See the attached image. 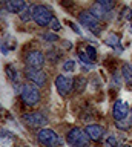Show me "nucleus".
<instances>
[{
    "instance_id": "obj_5",
    "label": "nucleus",
    "mask_w": 132,
    "mask_h": 147,
    "mask_svg": "<svg viewBox=\"0 0 132 147\" xmlns=\"http://www.w3.org/2000/svg\"><path fill=\"white\" fill-rule=\"evenodd\" d=\"M20 95H22L23 103L28 104V106H35L40 101V92H39V89L35 86H31V84H23V86H22Z\"/></svg>"
},
{
    "instance_id": "obj_25",
    "label": "nucleus",
    "mask_w": 132,
    "mask_h": 147,
    "mask_svg": "<svg viewBox=\"0 0 132 147\" xmlns=\"http://www.w3.org/2000/svg\"><path fill=\"white\" fill-rule=\"evenodd\" d=\"M117 127L121 129V130H127V129L131 127V123L129 121H125V119H123V121H117Z\"/></svg>"
},
{
    "instance_id": "obj_9",
    "label": "nucleus",
    "mask_w": 132,
    "mask_h": 147,
    "mask_svg": "<svg viewBox=\"0 0 132 147\" xmlns=\"http://www.w3.org/2000/svg\"><path fill=\"white\" fill-rule=\"evenodd\" d=\"M26 78L39 87L46 86L48 83V77L43 71H35V69H29V67H26Z\"/></svg>"
},
{
    "instance_id": "obj_7",
    "label": "nucleus",
    "mask_w": 132,
    "mask_h": 147,
    "mask_svg": "<svg viewBox=\"0 0 132 147\" xmlns=\"http://www.w3.org/2000/svg\"><path fill=\"white\" fill-rule=\"evenodd\" d=\"M45 60L46 57L43 55L42 51H31L28 54V57H26V67L29 69H35V71H42L43 64H45Z\"/></svg>"
},
{
    "instance_id": "obj_17",
    "label": "nucleus",
    "mask_w": 132,
    "mask_h": 147,
    "mask_svg": "<svg viewBox=\"0 0 132 147\" xmlns=\"http://www.w3.org/2000/svg\"><path fill=\"white\" fill-rule=\"evenodd\" d=\"M48 60H49L51 63H54V64L58 63V61L62 60V52H60L58 49H54V51L51 49V51L48 52Z\"/></svg>"
},
{
    "instance_id": "obj_10",
    "label": "nucleus",
    "mask_w": 132,
    "mask_h": 147,
    "mask_svg": "<svg viewBox=\"0 0 132 147\" xmlns=\"http://www.w3.org/2000/svg\"><path fill=\"white\" fill-rule=\"evenodd\" d=\"M127 113H131L129 104L125 103V101H121V100L115 101V104L112 106V115H114V118H115L117 121H123V119L127 117Z\"/></svg>"
},
{
    "instance_id": "obj_12",
    "label": "nucleus",
    "mask_w": 132,
    "mask_h": 147,
    "mask_svg": "<svg viewBox=\"0 0 132 147\" xmlns=\"http://www.w3.org/2000/svg\"><path fill=\"white\" fill-rule=\"evenodd\" d=\"M109 9L104 6V5L102 2H95L92 6H91V14L92 16H95L98 18V20H103V18H108L109 17Z\"/></svg>"
},
{
    "instance_id": "obj_16",
    "label": "nucleus",
    "mask_w": 132,
    "mask_h": 147,
    "mask_svg": "<svg viewBox=\"0 0 132 147\" xmlns=\"http://www.w3.org/2000/svg\"><path fill=\"white\" fill-rule=\"evenodd\" d=\"M6 74H8V78H9L11 81H14V83L19 81V72H17V69L12 66V64H8L6 66Z\"/></svg>"
},
{
    "instance_id": "obj_14",
    "label": "nucleus",
    "mask_w": 132,
    "mask_h": 147,
    "mask_svg": "<svg viewBox=\"0 0 132 147\" xmlns=\"http://www.w3.org/2000/svg\"><path fill=\"white\" fill-rule=\"evenodd\" d=\"M121 77L129 86H132V64L125 63L121 66Z\"/></svg>"
},
{
    "instance_id": "obj_2",
    "label": "nucleus",
    "mask_w": 132,
    "mask_h": 147,
    "mask_svg": "<svg viewBox=\"0 0 132 147\" xmlns=\"http://www.w3.org/2000/svg\"><path fill=\"white\" fill-rule=\"evenodd\" d=\"M79 22L86 28V29H89V31L92 32V34H95V35H98L100 32H102L103 25L100 23V20H98L97 17L91 14V11H81V12L79 14Z\"/></svg>"
},
{
    "instance_id": "obj_18",
    "label": "nucleus",
    "mask_w": 132,
    "mask_h": 147,
    "mask_svg": "<svg viewBox=\"0 0 132 147\" xmlns=\"http://www.w3.org/2000/svg\"><path fill=\"white\" fill-rule=\"evenodd\" d=\"M12 140H14V135H12V133H9V132H2L0 133V144L8 146V144L12 142Z\"/></svg>"
},
{
    "instance_id": "obj_13",
    "label": "nucleus",
    "mask_w": 132,
    "mask_h": 147,
    "mask_svg": "<svg viewBox=\"0 0 132 147\" xmlns=\"http://www.w3.org/2000/svg\"><path fill=\"white\" fill-rule=\"evenodd\" d=\"M5 6H6V9L9 12H14V14L20 12L22 14L25 11V8H26V3L23 2V0H9V2L5 3Z\"/></svg>"
},
{
    "instance_id": "obj_3",
    "label": "nucleus",
    "mask_w": 132,
    "mask_h": 147,
    "mask_svg": "<svg viewBox=\"0 0 132 147\" xmlns=\"http://www.w3.org/2000/svg\"><path fill=\"white\" fill-rule=\"evenodd\" d=\"M37 141L45 147H58L62 144L60 136L51 129H42L37 133Z\"/></svg>"
},
{
    "instance_id": "obj_26",
    "label": "nucleus",
    "mask_w": 132,
    "mask_h": 147,
    "mask_svg": "<svg viewBox=\"0 0 132 147\" xmlns=\"http://www.w3.org/2000/svg\"><path fill=\"white\" fill-rule=\"evenodd\" d=\"M75 84H77V90H83L85 89V84H86V80L85 78H77L75 80Z\"/></svg>"
},
{
    "instance_id": "obj_31",
    "label": "nucleus",
    "mask_w": 132,
    "mask_h": 147,
    "mask_svg": "<svg viewBox=\"0 0 132 147\" xmlns=\"http://www.w3.org/2000/svg\"><path fill=\"white\" fill-rule=\"evenodd\" d=\"M131 119H132V106H131Z\"/></svg>"
},
{
    "instance_id": "obj_29",
    "label": "nucleus",
    "mask_w": 132,
    "mask_h": 147,
    "mask_svg": "<svg viewBox=\"0 0 132 147\" xmlns=\"http://www.w3.org/2000/svg\"><path fill=\"white\" fill-rule=\"evenodd\" d=\"M68 25H69V26L72 28V31H74V32H75V34H79V35L81 34V31H80V28H77V26H75V23H72V22H68Z\"/></svg>"
},
{
    "instance_id": "obj_6",
    "label": "nucleus",
    "mask_w": 132,
    "mask_h": 147,
    "mask_svg": "<svg viewBox=\"0 0 132 147\" xmlns=\"http://www.w3.org/2000/svg\"><path fill=\"white\" fill-rule=\"evenodd\" d=\"M23 123L29 127H43L48 124V118L42 112H31L23 115Z\"/></svg>"
},
{
    "instance_id": "obj_21",
    "label": "nucleus",
    "mask_w": 132,
    "mask_h": 147,
    "mask_svg": "<svg viewBox=\"0 0 132 147\" xmlns=\"http://www.w3.org/2000/svg\"><path fill=\"white\" fill-rule=\"evenodd\" d=\"M32 9H34V6H29V8H26L25 11L20 14V18H22V20H23V22H28L29 18L32 17Z\"/></svg>"
},
{
    "instance_id": "obj_28",
    "label": "nucleus",
    "mask_w": 132,
    "mask_h": 147,
    "mask_svg": "<svg viewBox=\"0 0 132 147\" xmlns=\"http://www.w3.org/2000/svg\"><path fill=\"white\" fill-rule=\"evenodd\" d=\"M106 142H108V144L109 146H111V147H118V141H117V138L115 136H108V140H106Z\"/></svg>"
},
{
    "instance_id": "obj_8",
    "label": "nucleus",
    "mask_w": 132,
    "mask_h": 147,
    "mask_svg": "<svg viewBox=\"0 0 132 147\" xmlns=\"http://www.w3.org/2000/svg\"><path fill=\"white\" fill-rule=\"evenodd\" d=\"M56 87L60 96H66L72 90V87H74V80L66 75H58L56 78Z\"/></svg>"
},
{
    "instance_id": "obj_24",
    "label": "nucleus",
    "mask_w": 132,
    "mask_h": 147,
    "mask_svg": "<svg viewBox=\"0 0 132 147\" xmlns=\"http://www.w3.org/2000/svg\"><path fill=\"white\" fill-rule=\"evenodd\" d=\"M121 17L125 18V20H131L132 18V11L129 8H123V11H121Z\"/></svg>"
},
{
    "instance_id": "obj_30",
    "label": "nucleus",
    "mask_w": 132,
    "mask_h": 147,
    "mask_svg": "<svg viewBox=\"0 0 132 147\" xmlns=\"http://www.w3.org/2000/svg\"><path fill=\"white\" fill-rule=\"evenodd\" d=\"M121 147H131V146H129V144H123Z\"/></svg>"
},
{
    "instance_id": "obj_19",
    "label": "nucleus",
    "mask_w": 132,
    "mask_h": 147,
    "mask_svg": "<svg viewBox=\"0 0 132 147\" xmlns=\"http://www.w3.org/2000/svg\"><path fill=\"white\" fill-rule=\"evenodd\" d=\"M86 55H88L89 60L94 63L95 60H97V49H95L94 46H88V48H86Z\"/></svg>"
},
{
    "instance_id": "obj_15",
    "label": "nucleus",
    "mask_w": 132,
    "mask_h": 147,
    "mask_svg": "<svg viewBox=\"0 0 132 147\" xmlns=\"http://www.w3.org/2000/svg\"><path fill=\"white\" fill-rule=\"evenodd\" d=\"M104 43H106L108 46H111L112 49H118L121 51V45H120V37L115 35V34H111L108 37L106 40H104Z\"/></svg>"
},
{
    "instance_id": "obj_22",
    "label": "nucleus",
    "mask_w": 132,
    "mask_h": 147,
    "mask_svg": "<svg viewBox=\"0 0 132 147\" xmlns=\"http://www.w3.org/2000/svg\"><path fill=\"white\" fill-rule=\"evenodd\" d=\"M49 26H51V29H52V32H54V31H60V28H62V25H60V22H58V20H57L56 17H54L52 20H51V23H49Z\"/></svg>"
},
{
    "instance_id": "obj_27",
    "label": "nucleus",
    "mask_w": 132,
    "mask_h": 147,
    "mask_svg": "<svg viewBox=\"0 0 132 147\" xmlns=\"http://www.w3.org/2000/svg\"><path fill=\"white\" fill-rule=\"evenodd\" d=\"M79 58L81 60V63H83V64H92V61L89 60V57L86 54H83V52H79Z\"/></svg>"
},
{
    "instance_id": "obj_1",
    "label": "nucleus",
    "mask_w": 132,
    "mask_h": 147,
    "mask_svg": "<svg viewBox=\"0 0 132 147\" xmlns=\"http://www.w3.org/2000/svg\"><path fill=\"white\" fill-rule=\"evenodd\" d=\"M66 142L71 147H88L89 146V138L86 135L83 129L74 127L66 133Z\"/></svg>"
},
{
    "instance_id": "obj_4",
    "label": "nucleus",
    "mask_w": 132,
    "mask_h": 147,
    "mask_svg": "<svg viewBox=\"0 0 132 147\" xmlns=\"http://www.w3.org/2000/svg\"><path fill=\"white\" fill-rule=\"evenodd\" d=\"M52 12L49 11L45 5H35L32 9V20L37 23L39 26H49V23L52 20Z\"/></svg>"
},
{
    "instance_id": "obj_11",
    "label": "nucleus",
    "mask_w": 132,
    "mask_h": 147,
    "mask_svg": "<svg viewBox=\"0 0 132 147\" xmlns=\"http://www.w3.org/2000/svg\"><path fill=\"white\" fill-rule=\"evenodd\" d=\"M85 132H86V135H88L89 140H92V141H100V140H103V136H104V127L100 126V124L86 126Z\"/></svg>"
},
{
    "instance_id": "obj_23",
    "label": "nucleus",
    "mask_w": 132,
    "mask_h": 147,
    "mask_svg": "<svg viewBox=\"0 0 132 147\" xmlns=\"http://www.w3.org/2000/svg\"><path fill=\"white\" fill-rule=\"evenodd\" d=\"M42 37H43V40H46V41H56V40H58V37L54 34V32H46V34H43Z\"/></svg>"
},
{
    "instance_id": "obj_20",
    "label": "nucleus",
    "mask_w": 132,
    "mask_h": 147,
    "mask_svg": "<svg viewBox=\"0 0 132 147\" xmlns=\"http://www.w3.org/2000/svg\"><path fill=\"white\" fill-rule=\"evenodd\" d=\"M63 71L65 72H74V69H75V61L74 60H66L65 63H63Z\"/></svg>"
}]
</instances>
